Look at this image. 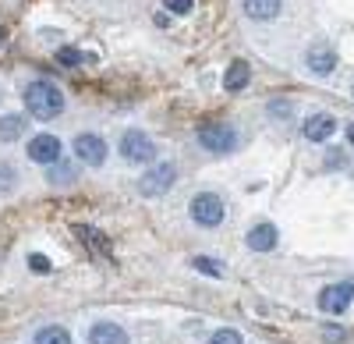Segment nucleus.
Segmentation results:
<instances>
[{"mask_svg": "<svg viewBox=\"0 0 354 344\" xmlns=\"http://www.w3.org/2000/svg\"><path fill=\"white\" fill-rule=\"evenodd\" d=\"M25 107H28V114H32V118L50 121V118H57V114L64 110V93L57 89L53 82L39 78V82H32V85L25 89Z\"/></svg>", "mask_w": 354, "mask_h": 344, "instance_id": "nucleus-1", "label": "nucleus"}, {"mask_svg": "<svg viewBox=\"0 0 354 344\" xmlns=\"http://www.w3.org/2000/svg\"><path fill=\"white\" fill-rule=\"evenodd\" d=\"M188 210H192V220L198 227H216L223 220V199L216 192H198L188 203Z\"/></svg>", "mask_w": 354, "mask_h": 344, "instance_id": "nucleus-2", "label": "nucleus"}, {"mask_svg": "<svg viewBox=\"0 0 354 344\" xmlns=\"http://www.w3.org/2000/svg\"><path fill=\"white\" fill-rule=\"evenodd\" d=\"M121 156L128 163H153L156 160V146H153L149 135H142L138 128H128L121 135Z\"/></svg>", "mask_w": 354, "mask_h": 344, "instance_id": "nucleus-3", "label": "nucleus"}, {"mask_svg": "<svg viewBox=\"0 0 354 344\" xmlns=\"http://www.w3.org/2000/svg\"><path fill=\"white\" fill-rule=\"evenodd\" d=\"M198 142L209 153H230L234 146H238V132H234L230 125H220V121L216 125H202L198 128Z\"/></svg>", "mask_w": 354, "mask_h": 344, "instance_id": "nucleus-4", "label": "nucleus"}, {"mask_svg": "<svg viewBox=\"0 0 354 344\" xmlns=\"http://www.w3.org/2000/svg\"><path fill=\"white\" fill-rule=\"evenodd\" d=\"M174 178H177V167L174 163H156L149 174L138 181V192L142 195H163V192L174 188Z\"/></svg>", "mask_w": 354, "mask_h": 344, "instance_id": "nucleus-5", "label": "nucleus"}, {"mask_svg": "<svg viewBox=\"0 0 354 344\" xmlns=\"http://www.w3.org/2000/svg\"><path fill=\"white\" fill-rule=\"evenodd\" d=\"M351 298H354V284H330V288H322V295H319V309L330 312V316H340L351 305Z\"/></svg>", "mask_w": 354, "mask_h": 344, "instance_id": "nucleus-6", "label": "nucleus"}, {"mask_svg": "<svg viewBox=\"0 0 354 344\" xmlns=\"http://www.w3.org/2000/svg\"><path fill=\"white\" fill-rule=\"evenodd\" d=\"M75 156L82 163H88V167H100L106 160V142L100 135H93V132H85V135L75 138Z\"/></svg>", "mask_w": 354, "mask_h": 344, "instance_id": "nucleus-7", "label": "nucleus"}, {"mask_svg": "<svg viewBox=\"0 0 354 344\" xmlns=\"http://www.w3.org/2000/svg\"><path fill=\"white\" fill-rule=\"evenodd\" d=\"M61 153H64L61 138L50 135V132H43V135H36L32 142H28V160H36V163H57Z\"/></svg>", "mask_w": 354, "mask_h": 344, "instance_id": "nucleus-8", "label": "nucleus"}, {"mask_svg": "<svg viewBox=\"0 0 354 344\" xmlns=\"http://www.w3.org/2000/svg\"><path fill=\"white\" fill-rule=\"evenodd\" d=\"M301 132H305L308 142H326V138L337 132V121H333V114H312Z\"/></svg>", "mask_w": 354, "mask_h": 344, "instance_id": "nucleus-9", "label": "nucleus"}, {"mask_svg": "<svg viewBox=\"0 0 354 344\" xmlns=\"http://www.w3.org/2000/svg\"><path fill=\"white\" fill-rule=\"evenodd\" d=\"M305 61H308V68H312L315 75H330V71L337 68V53H333V46L319 43V46H312V50L305 53Z\"/></svg>", "mask_w": 354, "mask_h": 344, "instance_id": "nucleus-10", "label": "nucleus"}, {"mask_svg": "<svg viewBox=\"0 0 354 344\" xmlns=\"http://www.w3.org/2000/svg\"><path fill=\"white\" fill-rule=\"evenodd\" d=\"M88 344H128V334L117 323H96L88 330Z\"/></svg>", "mask_w": 354, "mask_h": 344, "instance_id": "nucleus-11", "label": "nucleus"}, {"mask_svg": "<svg viewBox=\"0 0 354 344\" xmlns=\"http://www.w3.org/2000/svg\"><path fill=\"white\" fill-rule=\"evenodd\" d=\"M248 248H255V252L277 248V227L273 224H255L252 231H248Z\"/></svg>", "mask_w": 354, "mask_h": 344, "instance_id": "nucleus-12", "label": "nucleus"}, {"mask_svg": "<svg viewBox=\"0 0 354 344\" xmlns=\"http://www.w3.org/2000/svg\"><path fill=\"white\" fill-rule=\"evenodd\" d=\"M248 78H252L248 64H245V61H234V64L227 68V75H223V89H227V93H238V89H245V85H248Z\"/></svg>", "mask_w": 354, "mask_h": 344, "instance_id": "nucleus-13", "label": "nucleus"}, {"mask_svg": "<svg viewBox=\"0 0 354 344\" xmlns=\"http://www.w3.org/2000/svg\"><path fill=\"white\" fill-rule=\"evenodd\" d=\"M280 4H283V0H245V11H248V18L270 21V18L280 15Z\"/></svg>", "mask_w": 354, "mask_h": 344, "instance_id": "nucleus-14", "label": "nucleus"}, {"mask_svg": "<svg viewBox=\"0 0 354 344\" xmlns=\"http://www.w3.org/2000/svg\"><path fill=\"white\" fill-rule=\"evenodd\" d=\"M21 132H25V118H21V114H8V118H0V142H15Z\"/></svg>", "mask_w": 354, "mask_h": 344, "instance_id": "nucleus-15", "label": "nucleus"}, {"mask_svg": "<svg viewBox=\"0 0 354 344\" xmlns=\"http://www.w3.org/2000/svg\"><path fill=\"white\" fill-rule=\"evenodd\" d=\"M36 344H71V334L64 327H43L36 334Z\"/></svg>", "mask_w": 354, "mask_h": 344, "instance_id": "nucleus-16", "label": "nucleus"}, {"mask_svg": "<svg viewBox=\"0 0 354 344\" xmlns=\"http://www.w3.org/2000/svg\"><path fill=\"white\" fill-rule=\"evenodd\" d=\"M192 266H195L198 273H209V277H223V266H220L216 260H209V255H195V260H192Z\"/></svg>", "mask_w": 354, "mask_h": 344, "instance_id": "nucleus-17", "label": "nucleus"}, {"mask_svg": "<svg viewBox=\"0 0 354 344\" xmlns=\"http://www.w3.org/2000/svg\"><path fill=\"white\" fill-rule=\"evenodd\" d=\"M57 61L68 64V68H75V64H85V53L75 50V46H61V50H57Z\"/></svg>", "mask_w": 354, "mask_h": 344, "instance_id": "nucleus-18", "label": "nucleus"}, {"mask_svg": "<svg viewBox=\"0 0 354 344\" xmlns=\"http://www.w3.org/2000/svg\"><path fill=\"white\" fill-rule=\"evenodd\" d=\"M209 344H241V334L238 330H216L209 337Z\"/></svg>", "mask_w": 354, "mask_h": 344, "instance_id": "nucleus-19", "label": "nucleus"}, {"mask_svg": "<svg viewBox=\"0 0 354 344\" xmlns=\"http://www.w3.org/2000/svg\"><path fill=\"white\" fill-rule=\"evenodd\" d=\"M28 266H32L36 273H50V260H46V255H39V252L28 255Z\"/></svg>", "mask_w": 354, "mask_h": 344, "instance_id": "nucleus-20", "label": "nucleus"}, {"mask_svg": "<svg viewBox=\"0 0 354 344\" xmlns=\"http://www.w3.org/2000/svg\"><path fill=\"white\" fill-rule=\"evenodd\" d=\"M167 4V11H174V15H188L192 11V0H163Z\"/></svg>", "mask_w": 354, "mask_h": 344, "instance_id": "nucleus-21", "label": "nucleus"}, {"mask_svg": "<svg viewBox=\"0 0 354 344\" xmlns=\"http://www.w3.org/2000/svg\"><path fill=\"white\" fill-rule=\"evenodd\" d=\"M71 174H75L71 167H57V163H53V170H50V181H57V178H61V181H71Z\"/></svg>", "mask_w": 354, "mask_h": 344, "instance_id": "nucleus-22", "label": "nucleus"}, {"mask_svg": "<svg viewBox=\"0 0 354 344\" xmlns=\"http://www.w3.org/2000/svg\"><path fill=\"white\" fill-rule=\"evenodd\" d=\"M11 178H15V170L4 163V167H0V188H11Z\"/></svg>", "mask_w": 354, "mask_h": 344, "instance_id": "nucleus-23", "label": "nucleus"}, {"mask_svg": "<svg viewBox=\"0 0 354 344\" xmlns=\"http://www.w3.org/2000/svg\"><path fill=\"white\" fill-rule=\"evenodd\" d=\"M270 110H273V114H283V118H287V114H290V103H273Z\"/></svg>", "mask_w": 354, "mask_h": 344, "instance_id": "nucleus-24", "label": "nucleus"}, {"mask_svg": "<svg viewBox=\"0 0 354 344\" xmlns=\"http://www.w3.org/2000/svg\"><path fill=\"white\" fill-rule=\"evenodd\" d=\"M347 138H351V146H354V125H347Z\"/></svg>", "mask_w": 354, "mask_h": 344, "instance_id": "nucleus-25", "label": "nucleus"}, {"mask_svg": "<svg viewBox=\"0 0 354 344\" xmlns=\"http://www.w3.org/2000/svg\"><path fill=\"white\" fill-rule=\"evenodd\" d=\"M0 43H4V28H0Z\"/></svg>", "mask_w": 354, "mask_h": 344, "instance_id": "nucleus-26", "label": "nucleus"}]
</instances>
